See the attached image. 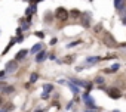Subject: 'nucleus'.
<instances>
[{"mask_svg": "<svg viewBox=\"0 0 126 112\" xmlns=\"http://www.w3.org/2000/svg\"><path fill=\"white\" fill-rule=\"evenodd\" d=\"M102 41H104V44H107L108 47H117V46H119V44H117V41L114 40V37L111 36L110 32H104Z\"/></svg>", "mask_w": 126, "mask_h": 112, "instance_id": "nucleus-1", "label": "nucleus"}, {"mask_svg": "<svg viewBox=\"0 0 126 112\" xmlns=\"http://www.w3.org/2000/svg\"><path fill=\"white\" fill-rule=\"evenodd\" d=\"M55 16L60 21H67V18H68V12H67L64 7H58L56 12H55Z\"/></svg>", "mask_w": 126, "mask_h": 112, "instance_id": "nucleus-2", "label": "nucleus"}, {"mask_svg": "<svg viewBox=\"0 0 126 112\" xmlns=\"http://www.w3.org/2000/svg\"><path fill=\"white\" fill-rule=\"evenodd\" d=\"M107 93H108V96L113 97V99H119V97H122V93H120L119 89H110Z\"/></svg>", "mask_w": 126, "mask_h": 112, "instance_id": "nucleus-3", "label": "nucleus"}, {"mask_svg": "<svg viewBox=\"0 0 126 112\" xmlns=\"http://www.w3.org/2000/svg\"><path fill=\"white\" fill-rule=\"evenodd\" d=\"M16 68H18V66H16V61H11V62L6 64V71L7 72H13Z\"/></svg>", "mask_w": 126, "mask_h": 112, "instance_id": "nucleus-4", "label": "nucleus"}, {"mask_svg": "<svg viewBox=\"0 0 126 112\" xmlns=\"http://www.w3.org/2000/svg\"><path fill=\"white\" fill-rule=\"evenodd\" d=\"M117 69H119V65H113V66H110V68H108V69H105V72H116Z\"/></svg>", "mask_w": 126, "mask_h": 112, "instance_id": "nucleus-5", "label": "nucleus"}, {"mask_svg": "<svg viewBox=\"0 0 126 112\" xmlns=\"http://www.w3.org/2000/svg\"><path fill=\"white\" fill-rule=\"evenodd\" d=\"M25 55H27V50L24 49V50H21V52H18V53H16V59H22Z\"/></svg>", "mask_w": 126, "mask_h": 112, "instance_id": "nucleus-6", "label": "nucleus"}, {"mask_svg": "<svg viewBox=\"0 0 126 112\" xmlns=\"http://www.w3.org/2000/svg\"><path fill=\"white\" fill-rule=\"evenodd\" d=\"M73 61H74V56H73V55L64 58V62H65V64H73Z\"/></svg>", "mask_w": 126, "mask_h": 112, "instance_id": "nucleus-7", "label": "nucleus"}, {"mask_svg": "<svg viewBox=\"0 0 126 112\" xmlns=\"http://www.w3.org/2000/svg\"><path fill=\"white\" fill-rule=\"evenodd\" d=\"M43 59H45V52H40V53L37 55V58H36V61L37 62H42Z\"/></svg>", "mask_w": 126, "mask_h": 112, "instance_id": "nucleus-8", "label": "nucleus"}, {"mask_svg": "<svg viewBox=\"0 0 126 112\" xmlns=\"http://www.w3.org/2000/svg\"><path fill=\"white\" fill-rule=\"evenodd\" d=\"M3 91L9 94V93H12V91H13V87H12V85H7V87H5V90H3Z\"/></svg>", "mask_w": 126, "mask_h": 112, "instance_id": "nucleus-9", "label": "nucleus"}, {"mask_svg": "<svg viewBox=\"0 0 126 112\" xmlns=\"http://www.w3.org/2000/svg\"><path fill=\"white\" fill-rule=\"evenodd\" d=\"M79 15H80V12H79V11H76V9H73V11H71V16H73V18H77Z\"/></svg>", "mask_w": 126, "mask_h": 112, "instance_id": "nucleus-10", "label": "nucleus"}, {"mask_svg": "<svg viewBox=\"0 0 126 112\" xmlns=\"http://www.w3.org/2000/svg\"><path fill=\"white\" fill-rule=\"evenodd\" d=\"M30 81H31V83L37 81V74H31V78H30Z\"/></svg>", "mask_w": 126, "mask_h": 112, "instance_id": "nucleus-11", "label": "nucleus"}, {"mask_svg": "<svg viewBox=\"0 0 126 112\" xmlns=\"http://www.w3.org/2000/svg\"><path fill=\"white\" fill-rule=\"evenodd\" d=\"M99 31H102V25H101V24H98L95 27V32H99Z\"/></svg>", "mask_w": 126, "mask_h": 112, "instance_id": "nucleus-12", "label": "nucleus"}, {"mask_svg": "<svg viewBox=\"0 0 126 112\" xmlns=\"http://www.w3.org/2000/svg\"><path fill=\"white\" fill-rule=\"evenodd\" d=\"M40 47H42V44H36L34 47H33V49H31V52H33V53H34V52H37V50H39Z\"/></svg>", "mask_w": 126, "mask_h": 112, "instance_id": "nucleus-13", "label": "nucleus"}, {"mask_svg": "<svg viewBox=\"0 0 126 112\" xmlns=\"http://www.w3.org/2000/svg\"><path fill=\"white\" fill-rule=\"evenodd\" d=\"M120 2L122 0H114V6L117 7V9H120Z\"/></svg>", "mask_w": 126, "mask_h": 112, "instance_id": "nucleus-14", "label": "nucleus"}, {"mask_svg": "<svg viewBox=\"0 0 126 112\" xmlns=\"http://www.w3.org/2000/svg\"><path fill=\"white\" fill-rule=\"evenodd\" d=\"M45 90H46V91H50V90H52V85H50V84H46V85H45Z\"/></svg>", "mask_w": 126, "mask_h": 112, "instance_id": "nucleus-15", "label": "nucleus"}, {"mask_svg": "<svg viewBox=\"0 0 126 112\" xmlns=\"http://www.w3.org/2000/svg\"><path fill=\"white\" fill-rule=\"evenodd\" d=\"M95 81H96V83H101V84H102V83H104V78H102V77H98V78H96Z\"/></svg>", "mask_w": 126, "mask_h": 112, "instance_id": "nucleus-16", "label": "nucleus"}, {"mask_svg": "<svg viewBox=\"0 0 126 112\" xmlns=\"http://www.w3.org/2000/svg\"><path fill=\"white\" fill-rule=\"evenodd\" d=\"M36 36H37V37H42V38H43V37H45V34H43V32H40V31H37V32H36Z\"/></svg>", "mask_w": 126, "mask_h": 112, "instance_id": "nucleus-17", "label": "nucleus"}, {"mask_svg": "<svg viewBox=\"0 0 126 112\" xmlns=\"http://www.w3.org/2000/svg\"><path fill=\"white\" fill-rule=\"evenodd\" d=\"M55 43H56V38H52V40H50V44H52V46L55 44Z\"/></svg>", "mask_w": 126, "mask_h": 112, "instance_id": "nucleus-18", "label": "nucleus"}, {"mask_svg": "<svg viewBox=\"0 0 126 112\" xmlns=\"http://www.w3.org/2000/svg\"><path fill=\"white\" fill-rule=\"evenodd\" d=\"M2 103H3V99H2V96H0V106H2Z\"/></svg>", "mask_w": 126, "mask_h": 112, "instance_id": "nucleus-19", "label": "nucleus"}, {"mask_svg": "<svg viewBox=\"0 0 126 112\" xmlns=\"http://www.w3.org/2000/svg\"><path fill=\"white\" fill-rule=\"evenodd\" d=\"M122 22H123V24L126 25V16H125V18H123V21H122Z\"/></svg>", "mask_w": 126, "mask_h": 112, "instance_id": "nucleus-20", "label": "nucleus"}, {"mask_svg": "<svg viewBox=\"0 0 126 112\" xmlns=\"http://www.w3.org/2000/svg\"><path fill=\"white\" fill-rule=\"evenodd\" d=\"M122 46H126V43H123V44H122Z\"/></svg>", "mask_w": 126, "mask_h": 112, "instance_id": "nucleus-21", "label": "nucleus"}, {"mask_svg": "<svg viewBox=\"0 0 126 112\" xmlns=\"http://www.w3.org/2000/svg\"><path fill=\"white\" fill-rule=\"evenodd\" d=\"M113 112H120V111H113Z\"/></svg>", "mask_w": 126, "mask_h": 112, "instance_id": "nucleus-22", "label": "nucleus"}, {"mask_svg": "<svg viewBox=\"0 0 126 112\" xmlns=\"http://www.w3.org/2000/svg\"><path fill=\"white\" fill-rule=\"evenodd\" d=\"M37 112H43V111H37Z\"/></svg>", "mask_w": 126, "mask_h": 112, "instance_id": "nucleus-23", "label": "nucleus"}, {"mask_svg": "<svg viewBox=\"0 0 126 112\" xmlns=\"http://www.w3.org/2000/svg\"><path fill=\"white\" fill-rule=\"evenodd\" d=\"M36 2H40V0H36Z\"/></svg>", "mask_w": 126, "mask_h": 112, "instance_id": "nucleus-24", "label": "nucleus"}]
</instances>
